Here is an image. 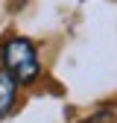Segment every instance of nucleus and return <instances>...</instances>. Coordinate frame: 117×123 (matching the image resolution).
<instances>
[{"instance_id":"f257e3e1","label":"nucleus","mask_w":117,"mask_h":123,"mask_svg":"<svg viewBox=\"0 0 117 123\" xmlns=\"http://www.w3.org/2000/svg\"><path fill=\"white\" fill-rule=\"evenodd\" d=\"M3 68L18 82H23V85L26 82H35V76L41 73L35 44L26 41V38H9L3 44Z\"/></svg>"},{"instance_id":"f03ea898","label":"nucleus","mask_w":117,"mask_h":123,"mask_svg":"<svg viewBox=\"0 0 117 123\" xmlns=\"http://www.w3.org/2000/svg\"><path fill=\"white\" fill-rule=\"evenodd\" d=\"M15 97H18V79H15L6 68H0V120L12 111Z\"/></svg>"}]
</instances>
